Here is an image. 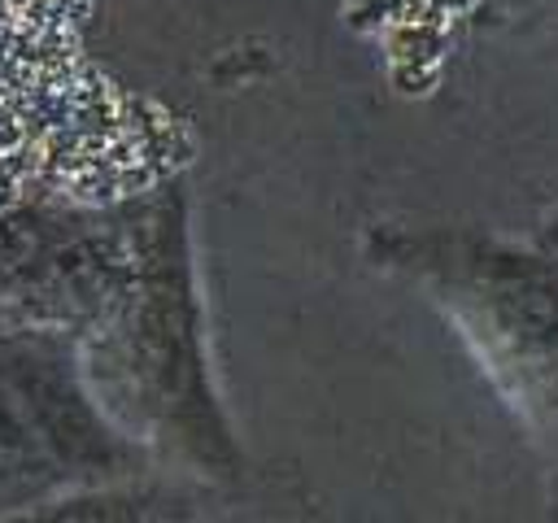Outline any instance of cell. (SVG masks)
I'll return each instance as SVG.
<instances>
[{
  "mask_svg": "<svg viewBox=\"0 0 558 523\" xmlns=\"http://www.w3.org/2000/svg\"><path fill=\"white\" fill-rule=\"evenodd\" d=\"M126 222V270L78 331L83 375L100 410L161 471L205 484L235 479L244 449L214 375L183 179L131 192Z\"/></svg>",
  "mask_w": 558,
  "mask_h": 523,
  "instance_id": "1",
  "label": "cell"
},
{
  "mask_svg": "<svg viewBox=\"0 0 558 523\" xmlns=\"http://www.w3.org/2000/svg\"><path fill=\"white\" fill-rule=\"evenodd\" d=\"M366 253L436 305L558 479V240L384 222L366 231Z\"/></svg>",
  "mask_w": 558,
  "mask_h": 523,
  "instance_id": "2",
  "label": "cell"
},
{
  "mask_svg": "<svg viewBox=\"0 0 558 523\" xmlns=\"http://www.w3.org/2000/svg\"><path fill=\"white\" fill-rule=\"evenodd\" d=\"M161 471L96 401L78 336L0 327V514Z\"/></svg>",
  "mask_w": 558,
  "mask_h": 523,
  "instance_id": "3",
  "label": "cell"
},
{
  "mask_svg": "<svg viewBox=\"0 0 558 523\" xmlns=\"http://www.w3.org/2000/svg\"><path fill=\"white\" fill-rule=\"evenodd\" d=\"M131 253L126 196L17 200L0 209V327L83 331L113 296Z\"/></svg>",
  "mask_w": 558,
  "mask_h": 523,
  "instance_id": "4",
  "label": "cell"
},
{
  "mask_svg": "<svg viewBox=\"0 0 558 523\" xmlns=\"http://www.w3.org/2000/svg\"><path fill=\"white\" fill-rule=\"evenodd\" d=\"M201 506L205 479L179 471H148L9 510L0 514V523H196Z\"/></svg>",
  "mask_w": 558,
  "mask_h": 523,
  "instance_id": "5",
  "label": "cell"
},
{
  "mask_svg": "<svg viewBox=\"0 0 558 523\" xmlns=\"http://www.w3.org/2000/svg\"><path fill=\"white\" fill-rule=\"evenodd\" d=\"M497 9L506 31L558 44V0H497Z\"/></svg>",
  "mask_w": 558,
  "mask_h": 523,
  "instance_id": "6",
  "label": "cell"
},
{
  "mask_svg": "<svg viewBox=\"0 0 558 523\" xmlns=\"http://www.w3.org/2000/svg\"><path fill=\"white\" fill-rule=\"evenodd\" d=\"M545 231H549V235H554V240H558V227H545Z\"/></svg>",
  "mask_w": 558,
  "mask_h": 523,
  "instance_id": "7",
  "label": "cell"
}]
</instances>
